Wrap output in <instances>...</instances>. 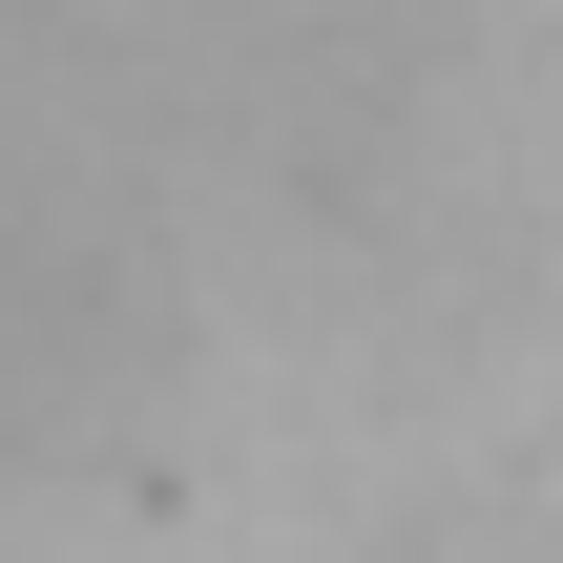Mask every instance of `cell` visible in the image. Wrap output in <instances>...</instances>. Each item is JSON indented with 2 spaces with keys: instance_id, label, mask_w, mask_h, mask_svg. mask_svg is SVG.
<instances>
[{
  "instance_id": "obj_1",
  "label": "cell",
  "mask_w": 563,
  "mask_h": 563,
  "mask_svg": "<svg viewBox=\"0 0 563 563\" xmlns=\"http://www.w3.org/2000/svg\"><path fill=\"white\" fill-rule=\"evenodd\" d=\"M125 376H146V251H125L63 167L0 146V481L63 460Z\"/></svg>"
}]
</instances>
